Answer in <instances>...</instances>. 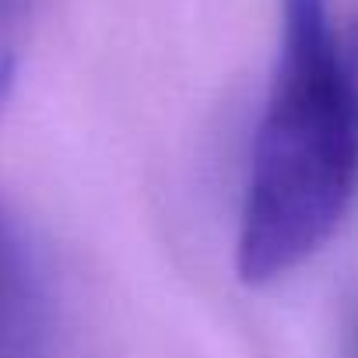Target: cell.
Here are the masks:
<instances>
[{
	"mask_svg": "<svg viewBox=\"0 0 358 358\" xmlns=\"http://www.w3.org/2000/svg\"><path fill=\"white\" fill-rule=\"evenodd\" d=\"M358 194V43L330 0H281V43L253 134L236 239L243 285H271L320 253Z\"/></svg>",
	"mask_w": 358,
	"mask_h": 358,
	"instance_id": "obj_1",
	"label": "cell"
},
{
	"mask_svg": "<svg viewBox=\"0 0 358 358\" xmlns=\"http://www.w3.org/2000/svg\"><path fill=\"white\" fill-rule=\"evenodd\" d=\"M50 341L46 285L22 225L0 204V358H43Z\"/></svg>",
	"mask_w": 358,
	"mask_h": 358,
	"instance_id": "obj_2",
	"label": "cell"
},
{
	"mask_svg": "<svg viewBox=\"0 0 358 358\" xmlns=\"http://www.w3.org/2000/svg\"><path fill=\"white\" fill-rule=\"evenodd\" d=\"M0 11H4V0H0ZM8 85H11V50L4 43V32H0V102L8 95Z\"/></svg>",
	"mask_w": 358,
	"mask_h": 358,
	"instance_id": "obj_3",
	"label": "cell"
}]
</instances>
